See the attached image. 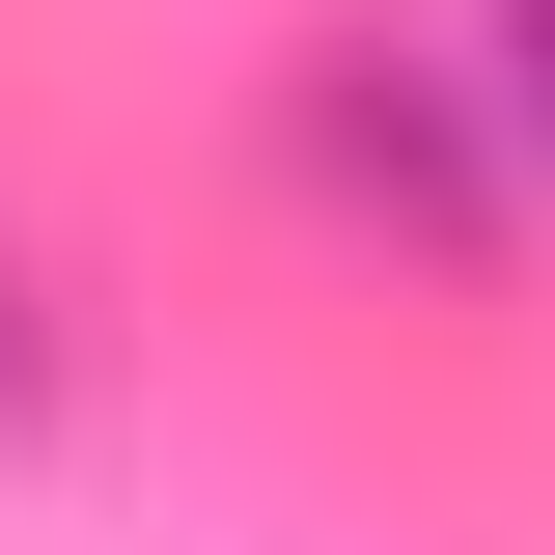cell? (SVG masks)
<instances>
[{"label": "cell", "mask_w": 555, "mask_h": 555, "mask_svg": "<svg viewBox=\"0 0 555 555\" xmlns=\"http://www.w3.org/2000/svg\"><path fill=\"white\" fill-rule=\"evenodd\" d=\"M306 167H334L361 222H416V250L500 222V112H473L444 56H334V83H306Z\"/></svg>", "instance_id": "cell-1"}, {"label": "cell", "mask_w": 555, "mask_h": 555, "mask_svg": "<svg viewBox=\"0 0 555 555\" xmlns=\"http://www.w3.org/2000/svg\"><path fill=\"white\" fill-rule=\"evenodd\" d=\"M473 112H500V167L555 195V0H500V56H473Z\"/></svg>", "instance_id": "cell-2"}]
</instances>
